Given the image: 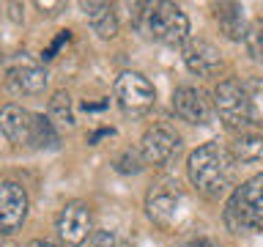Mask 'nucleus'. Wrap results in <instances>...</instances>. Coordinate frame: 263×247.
Here are the masks:
<instances>
[{"instance_id": "nucleus-25", "label": "nucleus", "mask_w": 263, "mask_h": 247, "mask_svg": "<svg viewBox=\"0 0 263 247\" xmlns=\"http://www.w3.org/2000/svg\"><path fill=\"white\" fill-rule=\"evenodd\" d=\"M28 247H66V244H58L52 239H33V242H28Z\"/></svg>"}, {"instance_id": "nucleus-21", "label": "nucleus", "mask_w": 263, "mask_h": 247, "mask_svg": "<svg viewBox=\"0 0 263 247\" xmlns=\"http://www.w3.org/2000/svg\"><path fill=\"white\" fill-rule=\"evenodd\" d=\"M143 165H140V156L135 151H123L118 160H115V170L118 173H137Z\"/></svg>"}, {"instance_id": "nucleus-3", "label": "nucleus", "mask_w": 263, "mask_h": 247, "mask_svg": "<svg viewBox=\"0 0 263 247\" xmlns=\"http://www.w3.org/2000/svg\"><path fill=\"white\" fill-rule=\"evenodd\" d=\"M148 33L159 44L167 47H184L189 39V20L176 3H156L148 6Z\"/></svg>"}, {"instance_id": "nucleus-22", "label": "nucleus", "mask_w": 263, "mask_h": 247, "mask_svg": "<svg viewBox=\"0 0 263 247\" xmlns=\"http://www.w3.org/2000/svg\"><path fill=\"white\" fill-rule=\"evenodd\" d=\"M88 247H115V239L110 231H93L88 239Z\"/></svg>"}, {"instance_id": "nucleus-4", "label": "nucleus", "mask_w": 263, "mask_h": 247, "mask_svg": "<svg viewBox=\"0 0 263 247\" xmlns=\"http://www.w3.org/2000/svg\"><path fill=\"white\" fill-rule=\"evenodd\" d=\"M214 107H217L222 123L233 132L247 129L252 123V113H250V102H247L244 85L236 80H225L217 85V91H214Z\"/></svg>"}, {"instance_id": "nucleus-1", "label": "nucleus", "mask_w": 263, "mask_h": 247, "mask_svg": "<svg viewBox=\"0 0 263 247\" xmlns=\"http://www.w3.org/2000/svg\"><path fill=\"white\" fill-rule=\"evenodd\" d=\"M186 173L197 192H203L205 198H219L228 192L233 181V156L219 143H203L189 154Z\"/></svg>"}, {"instance_id": "nucleus-9", "label": "nucleus", "mask_w": 263, "mask_h": 247, "mask_svg": "<svg viewBox=\"0 0 263 247\" xmlns=\"http://www.w3.org/2000/svg\"><path fill=\"white\" fill-rule=\"evenodd\" d=\"M178 203H181L178 189L170 187V184H159V187H154L151 192H148L145 211L156 225L167 228V225H173V220H176V214H178Z\"/></svg>"}, {"instance_id": "nucleus-14", "label": "nucleus", "mask_w": 263, "mask_h": 247, "mask_svg": "<svg viewBox=\"0 0 263 247\" xmlns=\"http://www.w3.org/2000/svg\"><path fill=\"white\" fill-rule=\"evenodd\" d=\"M82 11H85L88 25L93 28V33L99 39L118 36V16H115L110 3H96V0H90V3H82Z\"/></svg>"}, {"instance_id": "nucleus-11", "label": "nucleus", "mask_w": 263, "mask_h": 247, "mask_svg": "<svg viewBox=\"0 0 263 247\" xmlns=\"http://www.w3.org/2000/svg\"><path fill=\"white\" fill-rule=\"evenodd\" d=\"M184 63L192 74H197V77H211V74L219 72L222 58H219V49L214 44H209V41H203V39H195L184 47Z\"/></svg>"}, {"instance_id": "nucleus-18", "label": "nucleus", "mask_w": 263, "mask_h": 247, "mask_svg": "<svg viewBox=\"0 0 263 247\" xmlns=\"http://www.w3.org/2000/svg\"><path fill=\"white\" fill-rule=\"evenodd\" d=\"M47 118L55 127H74V110H71V96L66 91H55L47 104Z\"/></svg>"}, {"instance_id": "nucleus-8", "label": "nucleus", "mask_w": 263, "mask_h": 247, "mask_svg": "<svg viewBox=\"0 0 263 247\" xmlns=\"http://www.w3.org/2000/svg\"><path fill=\"white\" fill-rule=\"evenodd\" d=\"M178 146H181V137L176 129L167 127V123H154L140 137V156L151 165H162L178 151Z\"/></svg>"}, {"instance_id": "nucleus-24", "label": "nucleus", "mask_w": 263, "mask_h": 247, "mask_svg": "<svg viewBox=\"0 0 263 247\" xmlns=\"http://www.w3.org/2000/svg\"><path fill=\"white\" fill-rule=\"evenodd\" d=\"M36 8H41V14H49V16H52V14H58V11H61V8H63V3H41V0H39V3H36Z\"/></svg>"}, {"instance_id": "nucleus-15", "label": "nucleus", "mask_w": 263, "mask_h": 247, "mask_svg": "<svg viewBox=\"0 0 263 247\" xmlns=\"http://www.w3.org/2000/svg\"><path fill=\"white\" fill-rule=\"evenodd\" d=\"M30 148H39V151H52V148L61 146V135H58V127L47 118L44 113H33L30 115V137H28Z\"/></svg>"}, {"instance_id": "nucleus-5", "label": "nucleus", "mask_w": 263, "mask_h": 247, "mask_svg": "<svg viewBox=\"0 0 263 247\" xmlns=\"http://www.w3.org/2000/svg\"><path fill=\"white\" fill-rule=\"evenodd\" d=\"M112 94H115V102L121 104V110L129 115H145L156 102L154 85L148 82V77H143L137 72L118 74V80L112 85Z\"/></svg>"}, {"instance_id": "nucleus-10", "label": "nucleus", "mask_w": 263, "mask_h": 247, "mask_svg": "<svg viewBox=\"0 0 263 247\" xmlns=\"http://www.w3.org/2000/svg\"><path fill=\"white\" fill-rule=\"evenodd\" d=\"M173 110L181 121H189V123H205L209 121V99L200 88H192V85H181L176 94H173Z\"/></svg>"}, {"instance_id": "nucleus-6", "label": "nucleus", "mask_w": 263, "mask_h": 247, "mask_svg": "<svg viewBox=\"0 0 263 247\" xmlns=\"http://www.w3.org/2000/svg\"><path fill=\"white\" fill-rule=\"evenodd\" d=\"M90 225L93 220H90V209L85 201H69L55 220V231L66 247L85 244V239H90Z\"/></svg>"}, {"instance_id": "nucleus-20", "label": "nucleus", "mask_w": 263, "mask_h": 247, "mask_svg": "<svg viewBox=\"0 0 263 247\" xmlns=\"http://www.w3.org/2000/svg\"><path fill=\"white\" fill-rule=\"evenodd\" d=\"M244 47L252 55V61L263 63V16L250 22V28L244 30Z\"/></svg>"}, {"instance_id": "nucleus-7", "label": "nucleus", "mask_w": 263, "mask_h": 247, "mask_svg": "<svg viewBox=\"0 0 263 247\" xmlns=\"http://www.w3.org/2000/svg\"><path fill=\"white\" fill-rule=\"evenodd\" d=\"M28 192L16 181H0V234H14L28 217Z\"/></svg>"}, {"instance_id": "nucleus-19", "label": "nucleus", "mask_w": 263, "mask_h": 247, "mask_svg": "<svg viewBox=\"0 0 263 247\" xmlns=\"http://www.w3.org/2000/svg\"><path fill=\"white\" fill-rule=\"evenodd\" d=\"M244 94L247 102H250V113H252V123L263 127V80L252 77L244 82Z\"/></svg>"}, {"instance_id": "nucleus-12", "label": "nucleus", "mask_w": 263, "mask_h": 247, "mask_svg": "<svg viewBox=\"0 0 263 247\" xmlns=\"http://www.w3.org/2000/svg\"><path fill=\"white\" fill-rule=\"evenodd\" d=\"M30 115L22 104L8 102L0 107V135L14 146H28L30 137Z\"/></svg>"}, {"instance_id": "nucleus-16", "label": "nucleus", "mask_w": 263, "mask_h": 247, "mask_svg": "<svg viewBox=\"0 0 263 247\" xmlns=\"http://www.w3.org/2000/svg\"><path fill=\"white\" fill-rule=\"evenodd\" d=\"M214 20L219 22V30L230 41H238L244 36V14L238 3H217L214 6Z\"/></svg>"}, {"instance_id": "nucleus-17", "label": "nucleus", "mask_w": 263, "mask_h": 247, "mask_svg": "<svg viewBox=\"0 0 263 247\" xmlns=\"http://www.w3.org/2000/svg\"><path fill=\"white\" fill-rule=\"evenodd\" d=\"M230 156L233 162H258L263 156V137L260 135H238L230 143Z\"/></svg>"}, {"instance_id": "nucleus-26", "label": "nucleus", "mask_w": 263, "mask_h": 247, "mask_svg": "<svg viewBox=\"0 0 263 247\" xmlns=\"http://www.w3.org/2000/svg\"><path fill=\"white\" fill-rule=\"evenodd\" d=\"M184 247H214L211 239H192V242H186Z\"/></svg>"}, {"instance_id": "nucleus-13", "label": "nucleus", "mask_w": 263, "mask_h": 247, "mask_svg": "<svg viewBox=\"0 0 263 247\" xmlns=\"http://www.w3.org/2000/svg\"><path fill=\"white\" fill-rule=\"evenodd\" d=\"M49 82V74L41 69V66H33V63H25V66H14L6 77V85L11 94H25V96H36V94H44Z\"/></svg>"}, {"instance_id": "nucleus-2", "label": "nucleus", "mask_w": 263, "mask_h": 247, "mask_svg": "<svg viewBox=\"0 0 263 247\" xmlns=\"http://www.w3.org/2000/svg\"><path fill=\"white\" fill-rule=\"evenodd\" d=\"M225 225L233 234H247V231L263 228V173L236 187L225 206Z\"/></svg>"}, {"instance_id": "nucleus-23", "label": "nucleus", "mask_w": 263, "mask_h": 247, "mask_svg": "<svg viewBox=\"0 0 263 247\" xmlns=\"http://www.w3.org/2000/svg\"><path fill=\"white\" fill-rule=\"evenodd\" d=\"M69 39H71V33H69V30H61V33H58V39L52 41V44H49V49H44V52H41V58H44V61L55 58V52L63 47V41H69Z\"/></svg>"}]
</instances>
